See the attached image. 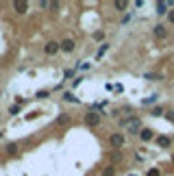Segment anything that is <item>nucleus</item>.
Wrapping results in <instances>:
<instances>
[{
    "mask_svg": "<svg viewBox=\"0 0 174 176\" xmlns=\"http://www.w3.org/2000/svg\"><path fill=\"white\" fill-rule=\"evenodd\" d=\"M168 120H170V122H174V113H172V111L168 113Z\"/></svg>",
    "mask_w": 174,
    "mask_h": 176,
    "instance_id": "obj_19",
    "label": "nucleus"
},
{
    "mask_svg": "<svg viewBox=\"0 0 174 176\" xmlns=\"http://www.w3.org/2000/svg\"><path fill=\"white\" fill-rule=\"evenodd\" d=\"M68 122H70V118H68V115H61V118L57 120V124H68Z\"/></svg>",
    "mask_w": 174,
    "mask_h": 176,
    "instance_id": "obj_14",
    "label": "nucleus"
},
{
    "mask_svg": "<svg viewBox=\"0 0 174 176\" xmlns=\"http://www.w3.org/2000/svg\"><path fill=\"white\" fill-rule=\"evenodd\" d=\"M113 174H115V168H113V165L105 168V172H102V176H113Z\"/></svg>",
    "mask_w": 174,
    "mask_h": 176,
    "instance_id": "obj_12",
    "label": "nucleus"
},
{
    "mask_svg": "<svg viewBox=\"0 0 174 176\" xmlns=\"http://www.w3.org/2000/svg\"><path fill=\"white\" fill-rule=\"evenodd\" d=\"M157 143H159L161 148H168V146H170V139H168V137H159V139H157Z\"/></svg>",
    "mask_w": 174,
    "mask_h": 176,
    "instance_id": "obj_11",
    "label": "nucleus"
},
{
    "mask_svg": "<svg viewBox=\"0 0 174 176\" xmlns=\"http://www.w3.org/2000/svg\"><path fill=\"white\" fill-rule=\"evenodd\" d=\"M155 100H157V96H150V98H146V100H141V102H144V104H152Z\"/></svg>",
    "mask_w": 174,
    "mask_h": 176,
    "instance_id": "obj_15",
    "label": "nucleus"
},
{
    "mask_svg": "<svg viewBox=\"0 0 174 176\" xmlns=\"http://www.w3.org/2000/svg\"><path fill=\"white\" fill-rule=\"evenodd\" d=\"M115 7H118V9H126V2H124V0H118Z\"/></svg>",
    "mask_w": 174,
    "mask_h": 176,
    "instance_id": "obj_16",
    "label": "nucleus"
},
{
    "mask_svg": "<svg viewBox=\"0 0 174 176\" xmlns=\"http://www.w3.org/2000/svg\"><path fill=\"white\" fill-rule=\"evenodd\" d=\"M139 137H141L144 141H150V139H152V131H150V128H141Z\"/></svg>",
    "mask_w": 174,
    "mask_h": 176,
    "instance_id": "obj_7",
    "label": "nucleus"
},
{
    "mask_svg": "<svg viewBox=\"0 0 174 176\" xmlns=\"http://www.w3.org/2000/svg\"><path fill=\"white\" fill-rule=\"evenodd\" d=\"M172 161H174V159H172Z\"/></svg>",
    "mask_w": 174,
    "mask_h": 176,
    "instance_id": "obj_23",
    "label": "nucleus"
},
{
    "mask_svg": "<svg viewBox=\"0 0 174 176\" xmlns=\"http://www.w3.org/2000/svg\"><path fill=\"white\" fill-rule=\"evenodd\" d=\"M13 9H15L18 13H26V9H28V4H26L24 0H15V2H13Z\"/></svg>",
    "mask_w": 174,
    "mask_h": 176,
    "instance_id": "obj_4",
    "label": "nucleus"
},
{
    "mask_svg": "<svg viewBox=\"0 0 174 176\" xmlns=\"http://www.w3.org/2000/svg\"><path fill=\"white\" fill-rule=\"evenodd\" d=\"M124 124H126V133H129V135H139V133H141V122H139L137 118H130Z\"/></svg>",
    "mask_w": 174,
    "mask_h": 176,
    "instance_id": "obj_1",
    "label": "nucleus"
},
{
    "mask_svg": "<svg viewBox=\"0 0 174 176\" xmlns=\"http://www.w3.org/2000/svg\"><path fill=\"white\" fill-rule=\"evenodd\" d=\"M155 35H157V37H166V28H163L161 24H159V26H155Z\"/></svg>",
    "mask_w": 174,
    "mask_h": 176,
    "instance_id": "obj_10",
    "label": "nucleus"
},
{
    "mask_svg": "<svg viewBox=\"0 0 174 176\" xmlns=\"http://www.w3.org/2000/svg\"><path fill=\"white\" fill-rule=\"evenodd\" d=\"M61 50H65V52H72V50H74V42H72V39H65V42L61 44Z\"/></svg>",
    "mask_w": 174,
    "mask_h": 176,
    "instance_id": "obj_8",
    "label": "nucleus"
},
{
    "mask_svg": "<svg viewBox=\"0 0 174 176\" xmlns=\"http://www.w3.org/2000/svg\"><path fill=\"white\" fill-rule=\"evenodd\" d=\"M111 146H113V148H122V146H124V135H120V133L111 135Z\"/></svg>",
    "mask_w": 174,
    "mask_h": 176,
    "instance_id": "obj_2",
    "label": "nucleus"
},
{
    "mask_svg": "<svg viewBox=\"0 0 174 176\" xmlns=\"http://www.w3.org/2000/svg\"><path fill=\"white\" fill-rule=\"evenodd\" d=\"M59 48H61V46L57 44V42H48V44H46V54H54Z\"/></svg>",
    "mask_w": 174,
    "mask_h": 176,
    "instance_id": "obj_5",
    "label": "nucleus"
},
{
    "mask_svg": "<svg viewBox=\"0 0 174 176\" xmlns=\"http://www.w3.org/2000/svg\"><path fill=\"white\" fill-rule=\"evenodd\" d=\"M98 122H100L98 113H87V115H85V124H87V126H96Z\"/></svg>",
    "mask_w": 174,
    "mask_h": 176,
    "instance_id": "obj_3",
    "label": "nucleus"
},
{
    "mask_svg": "<svg viewBox=\"0 0 174 176\" xmlns=\"http://www.w3.org/2000/svg\"><path fill=\"white\" fill-rule=\"evenodd\" d=\"M130 176H135V174H130Z\"/></svg>",
    "mask_w": 174,
    "mask_h": 176,
    "instance_id": "obj_22",
    "label": "nucleus"
},
{
    "mask_svg": "<svg viewBox=\"0 0 174 176\" xmlns=\"http://www.w3.org/2000/svg\"><path fill=\"white\" fill-rule=\"evenodd\" d=\"M170 22L174 24V11H170Z\"/></svg>",
    "mask_w": 174,
    "mask_h": 176,
    "instance_id": "obj_20",
    "label": "nucleus"
},
{
    "mask_svg": "<svg viewBox=\"0 0 174 176\" xmlns=\"http://www.w3.org/2000/svg\"><path fill=\"white\" fill-rule=\"evenodd\" d=\"M0 137H2V133H0Z\"/></svg>",
    "mask_w": 174,
    "mask_h": 176,
    "instance_id": "obj_21",
    "label": "nucleus"
},
{
    "mask_svg": "<svg viewBox=\"0 0 174 176\" xmlns=\"http://www.w3.org/2000/svg\"><path fill=\"white\" fill-rule=\"evenodd\" d=\"M7 152H9V154H15V152H18V146H15V143H9V146H7Z\"/></svg>",
    "mask_w": 174,
    "mask_h": 176,
    "instance_id": "obj_13",
    "label": "nucleus"
},
{
    "mask_svg": "<svg viewBox=\"0 0 174 176\" xmlns=\"http://www.w3.org/2000/svg\"><path fill=\"white\" fill-rule=\"evenodd\" d=\"M168 7H170V2H157V13H159V15L168 13Z\"/></svg>",
    "mask_w": 174,
    "mask_h": 176,
    "instance_id": "obj_6",
    "label": "nucleus"
},
{
    "mask_svg": "<svg viewBox=\"0 0 174 176\" xmlns=\"http://www.w3.org/2000/svg\"><path fill=\"white\" fill-rule=\"evenodd\" d=\"M148 176H159V170H150V172H148Z\"/></svg>",
    "mask_w": 174,
    "mask_h": 176,
    "instance_id": "obj_18",
    "label": "nucleus"
},
{
    "mask_svg": "<svg viewBox=\"0 0 174 176\" xmlns=\"http://www.w3.org/2000/svg\"><path fill=\"white\" fill-rule=\"evenodd\" d=\"M63 98H65L68 102H79V98H76V96H74L72 91H65V93H63Z\"/></svg>",
    "mask_w": 174,
    "mask_h": 176,
    "instance_id": "obj_9",
    "label": "nucleus"
},
{
    "mask_svg": "<svg viewBox=\"0 0 174 176\" xmlns=\"http://www.w3.org/2000/svg\"><path fill=\"white\" fill-rule=\"evenodd\" d=\"M120 159H122V154H120V152H113V157H111V161H115V163H118Z\"/></svg>",
    "mask_w": 174,
    "mask_h": 176,
    "instance_id": "obj_17",
    "label": "nucleus"
}]
</instances>
